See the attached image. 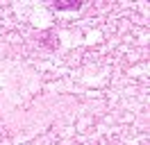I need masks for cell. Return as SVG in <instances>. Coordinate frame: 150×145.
<instances>
[]
</instances>
